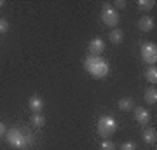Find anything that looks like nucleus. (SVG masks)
I'll return each instance as SVG.
<instances>
[{
	"label": "nucleus",
	"instance_id": "f257e3e1",
	"mask_svg": "<svg viewBox=\"0 0 157 150\" xmlns=\"http://www.w3.org/2000/svg\"><path fill=\"white\" fill-rule=\"evenodd\" d=\"M6 140L12 148L25 150V148H28L30 145H32L33 136H32L30 133H26V131H23V129H19V128H12L6 133Z\"/></svg>",
	"mask_w": 157,
	"mask_h": 150
},
{
	"label": "nucleus",
	"instance_id": "f03ea898",
	"mask_svg": "<svg viewBox=\"0 0 157 150\" xmlns=\"http://www.w3.org/2000/svg\"><path fill=\"white\" fill-rule=\"evenodd\" d=\"M84 68H86V72H89L91 75L96 77V79L107 77L108 72H110L108 63L105 61V60H101L100 56H89L84 61Z\"/></svg>",
	"mask_w": 157,
	"mask_h": 150
},
{
	"label": "nucleus",
	"instance_id": "7ed1b4c3",
	"mask_svg": "<svg viewBox=\"0 0 157 150\" xmlns=\"http://www.w3.org/2000/svg\"><path fill=\"white\" fill-rule=\"evenodd\" d=\"M98 134L103 136V138L107 140L108 136H112L115 131H117V122H115V119L112 115H103L98 121Z\"/></svg>",
	"mask_w": 157,
	"mask_h": 150
},
{
	"label": "nucleus",
	"instance_id": "20e7f679",
	"mask_svg": "<svg viewBox=\"0 0 157 150\" xmlns=\"http://www.w3.org/2000/svg\"><path fill=\"white\" fill-rule=\"evenodd\" d=\"M141 60H143L148 67H155V63H157V47H155V44L147 42V44L141 45Z\"/></svg>",
	"mask_w": 157,
	"mask_h": 150
},
{
	"label": "nucleus",
	"instance_id": "39448f33",
	"mask_svg": "<svg viewBox=\"0 0 157 150\" xmlns=\"http://www.w3.org/2000/svg\"><path fill=\"white\" fill-rule=\"evenodd\" d=\"M101 21L105 23L107 26L115 28L119 25V12L115 11L112 6L105 4V6H103V11H101Z\"/></svg>",
	"mask_w": 157,
	"mask_h": 150
},
{
	"label": "nucleus",
	"instance_id": "423d86ee",
	"mask_svg": "<svg viewBox=\"0 0 157 150\" xmlns=\"http://www.w3.org/2000/svg\"><path fill=\"white\" fill-rule=\"evenodd\" d=\"M133 112H135V119L136 122H140L141 126H145V124L150 122V112L147 110V108H141V106H135L133 108Z\"/></svg>",
	"mask_w": 157,
	"mask_h": 150
},
{
	"label": "nucleus",
	"instance_id": "0eeeda50",
	"mask_svg": "<svg viewBox=\"0 0 157 150\" xmlns=\"http://www.w3.org/2000/svg\"><path fill=\"white\" fill-rule=\"evenodd\" d=\"M103 51H105V42H103V39L96 37V39H93L89 42V52H91V56H100V52H103Z\"/></svg>",
	"mask_w": 157,
	"mask_h": 150
},
{
	"label": "nucleus",
	"instance_id": "6e6552de",
	"mask_svg": "<svg viewBox=\"0 0 157 150\" xmlns=\"http://www.w3.org/2000/svg\"><path fill=\"white\" fill-rule=\"evenodd\" d=\"M28 106L33 113H42V110H44V100L40 96H32L28 101Z\"/></svg>",
	"mask_w": 157,
	"mask_h": 150
},
{
	"label": "nucleus",
	"instance_id": "1a4fd4ad",
	"mask_svg": "<svg viewBox=\"0 0 157 150\" xmlns=\"http://www.w3.org/2000/svg\"><path fill=\"white\" fill-rule=\"evenodd\" d=\"M141 140L148 145H154L157 141V131L154 128H147L143 129V133H141Z\"/></svg>",
	"mask_w": 157,
	"mask_h": 150
},
{
	"label": "nucleus",
	"instance_id": "9d476101",
	"mask_svg": "<svg viewBox=\"0 0 157 150\" xmlns=\"http://www.w3.org/2000/svg\"><path fill=\"white\" fill-rule=\"evenodd\" d=\"M136 25H138V28H140L141 32H152V30H154V19H152L150 16L140 17V21L136 23Z\"/></svg>",
	"mask_w": 157,
	"mask_h": 150
},
{
	"label": "nucleus",
	"instance_id": "9b49d317",
	"mask_svg": "<svg viewBox=\"0 0 157 150\" xmlns=\"http://www.w3.org/2000/svg\"><path fill=\"white\" fill-rule=\"evenodd\" d=\"M119 108H121L122 112H131L133 108H135V100L129 98V96L121 98V100H119Z\"/></svg>",
	"mask_w": 157,
	"mask_h": 150
},
{
	"label": "nucleus",
	"instance_id": "f8f14e48",
	"mask_svg": "<svg viewBox=\"0 0 157 150\" xmlns=\"http://www.w3.org/2000/svg\"><path fill=\"white\" fill-rule=\"evenodd\" d=\"M122 39H124V32L119 30V28H112V32L108 33V40H110L112 44H121Z\"/></svg>",
	"mask_w": 157,
	"mask_h": 150
},
{
	"label": "nucleus",
	"instance_id": "ddd939ff",
	"mask_svg": "<svg viewBox=\"0 0 157 150\" xmlns=\"http://www.w3.org/2000/svg\"><path fill=\"white\" fill-rule=\"evenodd\" d=\"M145 101L148 103V105H155L157 103V89H155V86H152V87H148L145 91Z\"/></svg>",
	"mask_w": 157,
	"mask_h": 150
},
{
	"label": "nucleus",
	"instance_id": "4468645a",
	"mask_svg": "<svg viewBox=\"0 0 157 150\" xmlns=\"http://www.w3.org/2000/svg\"><path fill=\"white\" fill-rule=\"evenodd\" d=\"M145 77H147V80H148L150 84L155 86V82H157V68L155 67H148L145 70Z\"/></svg>",
	"mask_w": 157,
	"mask_h": 150
},
{
	"label": "nucleus",
	"instance_id": "2eb2a0df",
	"mask_svg": "<svg viewBox=\"0 0 157 150\" xmlns=\"http://www.w3.org/2000/svg\"><path fill=\"white\" fill-rule=\"evenodd\" d=\"M32 124H33L35 128H44V124H45V119L42 113H33L32 115Z\"/></svg>",
	"mask_w": 157,
	"mask_h": 150
},
{
	"label": "nucleus",
	"instance_id": "dca6fc26",
	"mask_svg": "<svg viewBox=\"0 0 157 150\" xmlns=\"http://www.w3.org/2000/svg\"><path fill=\"white\" fill-rule=\"evenodd\" d=\"M154 6H155L154 0H138V7L141 11H150V9H154Z\"/></svg>",
	"mask_w": 157,
	"mask_h": 150
},
{
	"label": "nucleus",
	"instance_id": "f3484780",
	"mask_svg": "<svg viewBox=\"0 0 157 150\" xmlns=\"http://www.w3.org/2000/svg\"><path fill=\"white\" fill-rule=\"evenodd\" d=\"M6 32H9V21L0 17V33H6Z\"/></svg>",
	"mask_w": 157,
	"mask_h": 150
},
{
	"label": "nucleus",
	"instance_id": "a211bd4d",
	"mask_svg": "<svg viewBox=\"0 0 157 150\" xmlns=\"http://www.w3.org/2000/svg\"><path fill=\"white\" fill-rule=\"evenodd\" d=\"M101 150H115V145H113L110 140H105V141L101 143Z\"/></svg>",
	"mask_w": 157,
	"mask_h": 150
},
{
	"label": "nucleus",
	"instance_id": "6ab92c4d",
	"mask_svg": "<svg viewBox=\"0 0 157 150\" xmlns=\"http://www.w3.org/2000/svg\"><path fill=\"white\" fill-rule=\"evenodd\" d=\"M121 150H136V143H133V141H126V143H122Z\"/></svg>",
	"mask_w": 157,
	"mask_h": 150
},
{
	"label": "nucleus",
	"instance_id": "aec40b11",
	"mask_svg": "<svg viewBox=\"0 0 157 150\" xmlns=\"http://www.w3.org/2000/svg\"><path fill=\"white\" fill-rule=\"evenodd\" d=\"M113 6H115V7H119V9H122V7H126V6H128V2H124V0H117V2L113 4Z\"/></svg>",
	"mask_w": 157,
	"mask_h": 150
},
{
	"label": "nucleus",
	"instance_id": "412c9836",
	"mask_svg": "<svg viewBox=\"0 0 157 150\" xmlns=\"http://www.w3.org/2000/svg\"><path fill=\"white\" fill-rule=\"evenodd\" d=\"M6 133H7L6 124H4V122H0V136H6Z\"/></svg>",
	"mask_w": 157,
	"mask_h": 150
},
{
	"label": "nucleus",
	"instance_id": "4be33fe9",
	"mask_svg": "<svg viewBox=\"0 0 157 150\" xmlns=\"http://www.w3.org/2000/svg\"><path fill=\"white\" fill-rule=\"evenodd\" d=\"M2 6H4V2H2V0H0V7H2Z\"/></svg>",
	"mask_w": 157,
	"mask_h": 150
}]
</instances>
